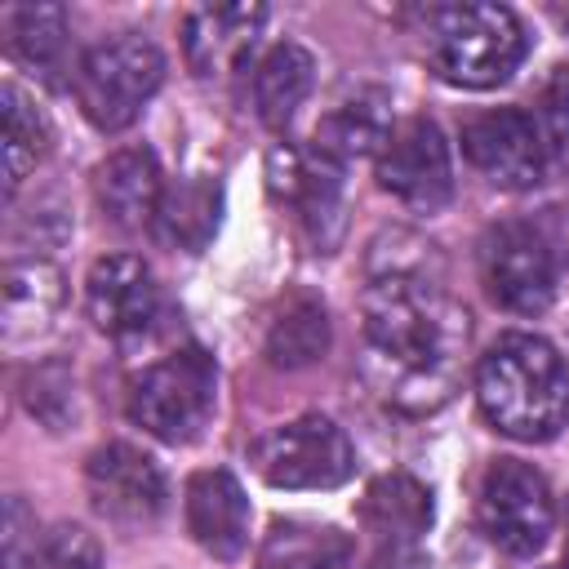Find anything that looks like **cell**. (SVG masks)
Listing matches in <instances>:
<instances>
[{
	"label": "cell",
	"mask_w": 569,
	"mask_h": 569,
	"mask_svg": "<svg viewBox=\"0 0 569 569\" xmlns=\"http://www.w3.org/2000/svg\"><path fill=\"white\" fill-rule=\"evenodd\" d=\"M476 400L493 431L538 445L569 422V369L538 333H502L476 365Z\"/></svg>",
	"instance_id": "cell-2"
},
{
	"label": "cell",
	"mask_w": 569,
	"mask_h": 569,
	"mask_svg": "<svg viewBox=\"0 0 569 569\" xmlns=\"http://www.w3.org/2000/svg\"><path fill=\"white\" fill-rule=\"evenodd\" d=\"M480 280L516 316H538L556 298V253L529 222H498L480 240Z\"/></svg>",
	"instance_id": "cell-8"
},
{
	"label": "cell",
	"mask_w": 569,
	"mask_h": 569,
	"mask_svg": "<svg viewBox=\"0 0 569 569\" xmlns=\"http://www.w3.org/2000/svg\"><path fill=\"white\" fill-rule=\"evenodd\" d=\"M182 511H187V533L218 560H236L244 547H249V498H244V485L222 471V467H209V471H196L187 480V498H182Z\"/></svg>",
	"instance_id": "cell-15"
},
{
	"label": "cell",
	"mask_w": 569,
	"mask_h": 569,
	"mask_svg": "<svg viewBox=\"0 0 569 569\" xmlns=\"http://www.w3.org/2000/svg\"><path fill=\"white\" fill-rule=\"evenodd\" d=\"M565 569H569V502H565Z\"/></svg>",
	"instance_id": "cell-30"
},
{
	"label": "cell",
	"mask_w": 569,
	"mask_h": 569,
	"mask_svg": "<svg viewBox=\"0 0 569 569\" xmlns=\"http://www.w3.org/2000/svg\"><path fill=\"white\" fill-rule=\"evenodd\" d=\"M267 187L276 200H284L302 231L329 249L342 231V164L316 156V151H298V147H276L267 156Z\"/></svg>",
	"instance_id": "cell-12"
},
{
	"label": "cell",
	"mask_w": 569,
	"mask_h": 569,
	"mask_svg": "<svg viewBox=\"0 0 569 569\" xmlns=\"http://www.w3.org/2000/svg\"><path fill=\"white\" fill-rule=\"evenodd\" d=\"M156 302L151 267L133 253H107L84 276V311L107 338H138L156 320Z\"/></svg>",
	"instance_id": "cell-13"
},
{
	"label": "cell",
	"mask_w": 569,
	"mask_h": 569,
	"mask_svg": "<svg viewBox=\"0 0 569 569\" xmlns=\"http://www.w3.org/2000/svg\"><path fill=\"white\" fill-rule=\"evenodd\" d=\"M427 62L458 89H493L516 76L529 53V31L507 4H440L422 27Z\"/></svg>",
	"instance_id": "cell-3"
},
{
	"label": "cell",
	"mask_w": 569,
	"mask_h": 569,
	"mask_svg": "<svg viewBox=\"0 0 569 569\" xmlns=\"http://www.w3.org/2000/svg\"><path fill=\"white\" fill-rule=\"evenodd\" d=\"M467 347V311L445 289V267L418 231H382L365 271V373L373 391L431 413L449 400Z\"/></svg>",
	"instance_id": "cell-1"
},
{
	"label": "cell",
	"mask_w": 569,
	"mask_h": 569,
	"mask_svg": "<svg viewBox=\"0 0 569 569\" xmlns=\"http://www.w3.org/2000/svg\"><path fill=\"white\" fill-rule=\"evenodd\" d=\"M542 138H547V156H551L560 169H569V80L547 98Z\"/></svg>",
	"instance_id": "cell-29"
},
{
	"label": "cell",
	"mask_w": 569,
	"mask_h": 569,
	"mask_svg": "<svg viewBox=\"0 0 569 569\" xmlns=\"http://www.w3.org/2000/svg\"><path fill=\"white\" fill-rule=\"evenodd\" d=\"M396 120H391V102L373 89H356L351 98L333 102L325 111V120L316 124V156L333 160V164H347V160H360V156H378L391 138Z\"/></svg>",
	"instance_id": "cell-19"
},
{
	"label": "cell",
	"mask_w": 569,
	"mask_h": 569,
	"mask_svg": "<svg viewBox=\"0 0 569 569\" xmlns=\"http://www.w3.org/2000/svg\"><path fill=\"white\" fill-rule=\"evenodd\" d=\"M316 84V58L298 40L271 44L253 67V107L271 129H284Z\"/></svg>",
	"instance_id": "cell-20"
},
{
	"label": "cell",
	"mask_w": 569,
	"mask_h": 569,
	"mask_svg": "<svg viewBox=\"0 0 569 569\" xmlns=\"http://www.w3.org/2000/svg\"><path fill=\"white\" fill-rule=\"evenodd\" d=\"M160 84H164V53L156 49V40L138 31L111 36L76 62V102L84 120L102 133L129 129Z\"/></svg>",
	"instance_id": "cell-4"
},
{
	"label": "cell",
	"mask_w": 569,
	"mask_h": 569,
	"mask_svg": "<svg viewBox=\"0 0 569 569\" xmlns=\"http://www.w3.org/2000/svg\"><path fill=\"white\" fill-rule=\"evenodd\" d=\"M480 533L507 556H538L556 529V498L538 467L520 458H498L480 476L476 493Z\"/></svg>",
	"instance_id": "cell-7"
},
{
	"label": "cell",
	"mask_w": 569,
	"mask_h": 569,
	"mask_svg": "<svg viewBox=\"0 0 569 569\" xmlns=\"http://www.w3.org/2000/svg\"><path fill=\"white\" fill-rule=\"evenodd\" d=\"M467 160L502 191H525L542 182L547 169V138L542 124L520 107H493L462 124Z\"/></svg>",
	"instance_id": "cell-10"
},
{
	"label": "cell",
	"mask_w": 569,
	"mask_h": 569,
	"mask_svg": "<svg viewBox=\"0 0 569 569\" xmlns=\"http://www.w3.org/2000/svg\"><path fill=\"white\" fill-rule=\"evenodd\" d=\"M0 542H4V569H36V556H40V547H36V516L27 511L22 498L4 502V533H0Z\"/></svg>",
	"instance_id": "cell-28"
},
{
	"label": "cell",
	"mask_w": 569,
	"mask_h": 569,
	"mask_svg": "<svg viewBox=\"0 0 569 569\" xmlns=\"http://www.w3.org/2000/svg\"><path fill=\"white\" fill-rule=\"evenodd\" d=\"M351 538L333 525L316 520H276L262 538V569H347L351 565Z\"/></svg>",
	"instance_id": "cell-22"
},
{
	"label": "cell",
	"mask_w": 569,
	"mask_h": 569,
	"mask_svg": "<svg viewBox=\"0 0 569 569\" xmlns=\"http://www.w3.org/2000/svg\"><path fill=\"white\" fill-rule=\"evenodd\" d=\"M0 111H4V196H13L49 151V120L13 80H4L0 89Z\"/></svg>",
	"instance_id": "cell-24"
},
{
	"label": "cell",
	"mask_w": 569,
	"mask_h": 569,
	"mask_svg": "<svg viewBox=\"0 0 569 569\" xmlns=\"http://www.w3.org/2000/svg\"><path fill=\"white\" fill-rule=\"evenodd\" d=\"M84 489H89L93 511L116 525H147L164 511V498H169V485L156 458L129 440H111L89 453Z\"/></svg>",
	"instance_id": "cell-11"
},
{
	"label": "cell",
	"mask_w": 569,
	"mask_h": 569,
	"mask_svg": "<svg viewBox=\"0 0 569 569\" xmlns=\"http://www.w3.org/2000/svg\"><path fill=\"white\" fill-rule=\"evenodd\" d=\"M67 298V280L44 258H13L4 267V342L22 347L53 329Z\"/></svg>",
	"instance_id": "cell-18"
},
{
	"label": "cell",
	"mask_w": 569,
	"mask_h": 569,
	"mask_svg": "<svg viewBox=\"0 0 569 569\" xmlns=\"http://www.w3.org/2000/svg\"><path fill=\"white\" fill-rule=\"evenodd\" d=\"M4 22V44L13 58H22L27 67L53 76L62 71V58H67V9L58 4H9L0 13Z\"/></svg>",
	"instance_id": "cell-23"
},
{
	"label": "cell",
	"mask_w": 569,
	"mask_h": 569,
	"mask_svg": "<svg viewBox=\"0 0 569 569\" xmlns=\"http://www.w3.org/2000/svg\"><path fill=\"white\" fill-rule=\"evenodd\" d=\"M218 209H222L218 182L196 173V178H182V182L164 187L151 231H156V240H164L173 249L200 253L209 244V236L218 231Z\"/></svg>",
	"instance_id": "cell-21"
},
{
	"label": "cell",
	"mask_w": 569,
	"mask_h": 569,
	"mask_svg": "<svg viewBox=\"0 0 569 569\" xmlns=\"http://www.w3.org/2000/svg\"><path fill=\"white\" fill-rule=\"evenodd\" d=\"M218 396V365L200 347H182L147 365L129 382V418L164 440V445H187L204 431Z\"/></svg>",
	"instance_id": "cell-5"
},
{
	"label": "cell",
	"mask_w": 569,
	"mask_h": 569,
	"mask_svg": "<svg viewBox=\"0 0 569 569\" xmlns=\"http://www.w3.org/2000/svg\"><path fill=\"white\" fill-rule=\"evenodd\" d=\"M329 351V316L316 298H289L271 329H267V356L280 369H307Z\"/></svg>",
	"instance_id": "cell-25"
},
{
	"label": "cell",
	"mask_w": 569,
	"mask_h": 569,
	"mask_svg": "<svg viewBox=\"0 0 569 569\" xmlns=\"http://www.w3.org/2000/svg\"><path fill=\"white\" fill-rule=\"evenodd\" d=\"M160 196H164V178L151 147H120L93 169V200L124 231L151 227Z\"/></svg>",
	"instance_id": "cell-16"
},
{
	"label": "cell",
	"mask_w": 569,
	"mask_h": 569,
	"mask_svg": "<svg viewBox=\"0 0 569 569\" xmlns=\"http://www.w3.org/2000/svg\"><path fill=\"white\" fill-rule=\"evenodd\" d=\"M249 462L271 489H338L356 471V449L333 418L302 413L262 431Z\"/></svg>",
	"instance_id": "cell-6"
},
{
	"label": "cell",
	"mask_w": 569,
	"mask_h": 569,
	"mask_svg": "<svg viewBox=\"0 0 569 569\" xmlns=\"http://www.w3.org/2000/svg\"><path fill=\"white\" fill-rule=\"evenodd\" d=\"M36 569H102V547L84 525H58L44 533Z\"/></svg>",
	"instance_id": "cell-27"
},
{
	"label": "cell",
	"mask_w": 569,
	"mask_h": 569,
	"mask_svg": "<svg viewBox=\"0 0 569 569\" xmlns=\"http://www.w3.org/2000/svg\"><path fill=\"white\" fill-rule=\"evenodd\" d=\"M360 525L378 551V565H396L405 556H413L418 538L427 533L431 525V493L405 476V471H391V476H378L369 489H365V502H360Z\"/></svg>",
	"instance_id": "cell-14"
},
{
	"label": "cell",
	"mask_w": 569,
	"mask_h": 569,
	"mask_svg": "<svg viewBox=\"0 0 569 569\" xmlns=\"http://www.w3.org/2000/svg\"><path fill=\"white\" fill-rule=\"evenodd\" d=\"M560 569H565V565H560Z\"/></svg>",
	"instance_id": "cell-31"
},
{
	"label": "cell",
	"mask_w": 569,
	"mask_h": 569,
	"mask_svg": "<svg viewBox=\"0 0 569 569\" xmlns=\"http://www.w3.org/2000/svg\"><path fill=\"white\" fill-rule=\"evenodd\" d=\"M27 409L49 422V427H67V418H76V382L67 369L44 365L27 378Z\"/></svg>",
	"instance_id": "cell-26"
},
{
	"label": "cell",
	"mask_w": 569,
	"mask_h": 569,
	"mask_svg": "<svg viewBox=\"0 0 569 569\" xmlns=\"http://www.w3.org/2000/svg\"><path fill=\"white\" fill-rule=\"evenodd\" d=\"M267 22L262 4H204L191 9L182 22V49L196 76H222L240 67Z\"/></svg>",
	"instance_id": "cell-17"
},
{
	"label": "cell",
	"mask_w": 569,
	"mask_h": 569,
	"mask_svg": "<svg viewBox=\"0 0 569 569\" xmlns=\"http://www.w3.org/2000/svg\"><path fill=\"white\" fill-rule=\"evenodd\" d=\"M378 182L400 204L418 213H436L453 196V156L436 120L409 116L391 129L387 147L378 151Z\"/></svg>",
	"instance_id": "cell-9"
}]
</instances>
